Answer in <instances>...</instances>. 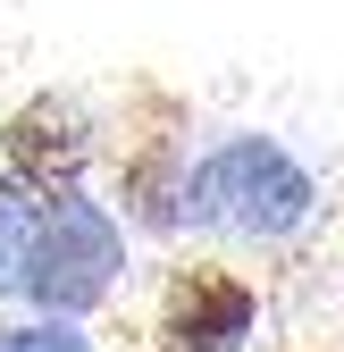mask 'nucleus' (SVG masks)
Returning a JSON list of instances; mask_svg holds the SVG:
<instances>
[{
	"instance_id": "nucleus-1",
	"label": "nucleus",
	"mask_w": 344,
	"mask_h": 352,
	"mask_svg": "<svg viewBox=\"0 0 344 352\" xmlns=\"http://www.w3.org/2000/svg\"><path fill=\"white\" fill-rule=\"evenodd\" d=\"M185 210L202 218V227H227V235H252V243H277V235H294V227L319 210V193H311V176L294 168L277 143L235 135V143H219V151L185 176Z\"/></svg>"
},
{
	"instance_id": "nucleus-2",
	"label": "nucleus",
	"mask_w": 344,
	"mask_h": 352,
	"mask_svg": "<svg viewBox=\"0 0 344 352\" xmlns=\"http://www.w3.org/2000/svg\"><path fill=\"white\" fill-rule=\"evenodd\" d=\"M118 269H126L118 218L101 201H84V193H51L42 218H34V252H25V277L17 285L42 302V311L76 319V311H93V302L118 285Z\"/></svg>"
},
{
	"instance_id": "nucleus-3",
	"label": "nucleus",
	"mask_w": 344,
	"mask_h": 352,
	"mask_svg": "<svg viewBox=\"0 0 344 352\" xmlns=\"http://www.w3.org/2000/svg\"><path fill=\"white\" fill-rule=\"evenodd\" d=\"M84 160H93L84 109H67V101H51V93L25 101L9 126H0V193H34V201L76 193Z\"/></svg>"
},
{
	"instance_id": "nucleus-4",
	"label": "nucleus",
	"mask_w": 344,
	"mask_h": 352,
	"mask_svg": "<svg viewBox=\"0 0 344 352\" xmlns=\"http://www.w3.org/2000/svg\"><path fill=\"white\" fill-rule=\"evenodd\" d=\"M252 285L244 277H219V269H185L168 285V311H160V336L177 352H235L252 344Z\"/></svg>"
},
{
	"instance_id": "nucleus-5",
	"label": "nucleus",
	"mask_w": 344,
	"mask_h": 352,
	"mask_svg": "<svg viewBox=\"0 0 344 352\" xmlns=\"http://www.w3.org/2000/svg\"><path fill=\"white\" fill-rule=\"evenodd\" d=\"M34 218H42V201H34V193H0V285H17V277H25Z\"/></svg>"
},
{
	"instance_id": "nucleus-6",
	"label": "nucleus",
	"mask_w": 344,
	"mask_h": 352,
	"mask_svg": "<svg viewBox=\"0 0 344 352\" xmlns=\"http://www.w3.org/2000/svg\"><path fill=\"white\" fill-rule=\"evenodd\" d=\"M0 352H93L67 319H51V327H0Z\"/></svg>"
}]
</instances>
